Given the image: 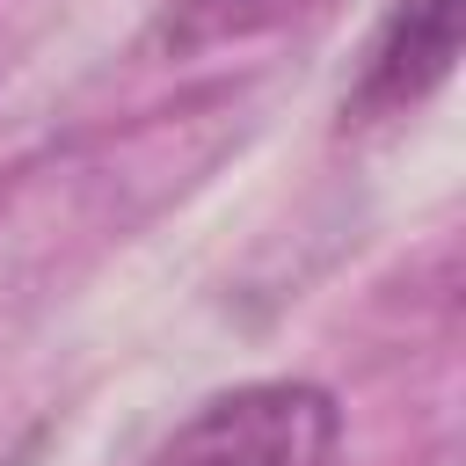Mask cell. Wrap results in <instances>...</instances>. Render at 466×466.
Instances as JSON below:
<instances>
[{
  "instance_id": "obj_3",
  "label": "cell",
  "mask_w": 466,
  "mask_h": 466,
  "mask_svg": "<svg viewBox=\"0 0 466 466\" xmlns=\"http://www.w3.org/2000/svg\"><path fill=\"white\" fill-rule=\"evenodd\" d=\"M299 7H313V0H175L167 36H175L182 51H197V44H226V36L277 29V22H291Z\"/></svg>"
},
{
  "instance_id": "obj_1",
  "label": "cell",
  "mask_w": 466,
  "mask_h": 466,
  "mask_svg": "<svg viewBox=\"0 0 466 466\" xmlns=\"http://www.w3.org/2000/svg\"><path fill=\"white\" fill-rule=\"evenodd\" d=\"M342 444L335 393L306 379H255L204 400L138 466H328Z\"/></svg>"
},
{
  "instance_id": "obj_2",
  "label": "cell",
  "mask_w": 466,
  "mask_h": 466,
  "mask_svg": "<svg viewBox=\"0 0 466 466\" xmlns=\"http://www.w3.org/2000/svg\"><path fill=\"white\" fill-rule=\"evenodd\" d=\"M451 58H459V0H393V15L379 22L371 66L357 80V116L422 102L451 73Z\"/></svg>"
}]
</instances>
